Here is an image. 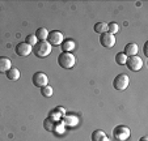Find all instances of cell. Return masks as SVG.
<instances>
[{"label":"cell","instance_id":"8fae6325","mask_svg":"<svg viewBox=\"0 0 148 141\" xmlns=\"http://www.w3.org/2000/svg\"><path fill=\"white\" fill-rule=\"evenodd\" d=\"M138 51H139V47H138V44L135 43H129L125 46V55L127 56V58H130V56H135L138 55Z\"/></svg>","mask_w":148,"mask_h":141},{"label":"cell","instance_id":"30bf717a","mask_svg":"<svg viewBox=\"0 0 148 141\" xmlns=\"http://www.w3.org/2000/svg\"><path fill=\"white\" fill-rule=\"evenodd\" d=\"M12 68V61L9 58L0 56V73H7Z\"/></svg>","mask_w":148,"mask_h":141},{"label":"cell","instance_id":"277c9868","mask_svg":"<svg viewBox=\"0 0 148 141\" xmlns=\"http://www.w3.org/2000/svg\"><path fill=\"white\" fill-rule=\"evenodd\" d=\"M129 82H130L129 76L125 75V73H121V75H118L117 77L114 78V81H113V88H114L115 90H125V89H127V86H129Z\"/></svg>","mask_w":148,"mask_h":141},{"label":"cell","instance_id":"d6986e66","mask_svg":"<svg viewBox=\"0 0 148 141\" xmlns=\"http://www.w3.org/2000/svg\"><path fill=\"white\" fill-rule=\"evenodd\" d=\"M43 127H45L46 131H49V132H53L54 127H55V123H54V120H51L50 118H47V119L43 122Z\"/></svg>","mask_w":148,"mask_h":141},{"label":"cell","instance_id":"6da1fadb","mask_svg":"<svg viewBox=\"0 0 148 141\" xmlns=\"http://www.w3.org/2000/svg\"><path fill=\"white\" fill-rule=\"evenodd\" d=\"M53 47L47 41H38L36 46H33V51L32 52L37 56V58H46V56L50 55Z\"/></svg>","mask_w":148,"mask_h":141},{"label":"cell","instance_id":"5bb4252c","mask_svg":"<svg viewBox=\"0 0 148 141\" xmlns=\"http://www.w3.org/2000/svg\"><path fill=\"white\" fill-rule=\"evenodd\" d=\"M20 75H21V73H20L18 69L12 67L8 72H7V78H8V80H11V81H17L20 78Z\"/></svg>","mask_w":148,"mask_h":141},{"label":"cell","instance_id":"484cf974","mask_svg":"<svg viewBox=\"0 0 148 141\" xmlns=\"http://www.w3.org/2000/svg\"><path fill=\"white\" fill-rule=\"evenodd\" d=\"M144 47H148V43H145V46ZM144 54L145 55H148V52H147V48H144Z\"/></svg>","mask_w":148,"mask_h":141},{"label":"cell","instance_id":"44dd1931","mask_svg":"<svg viewBox=\"0 0 148 141\" xmlns=\"http://www.w3.org/2000/svg\"><path fill=\"white\" fill-rule=\"evenodd\" d=\"M126 60H127V56H126L123 52H119L115 55V61H117V64H119V65H125Z\"/></svg>","mask_w":148,"mask_h":141},{"label":"cell","instance_id":"7a4b0ae2","mask_svg":"<svg viewBox=\"0 0 148 141\" xmlns=\"http://www.w3.org/2000/svg\"><path fill=\"white\" fill-rule=\"evenodd\" d=\"M58 64L62 68H66V69L73 68L76 64V58L71 52H62L58 56Z\"/></svg>","mask_w":148,"mask_h":141},{"label":"cell","instance_id":"d4e9b609","mask_svg":"<svg viewBox=\"0 0 148 141\" xmlns=\"http://www.w3.org/2000/svg\"><path fill=\"white\" fill-rule=\"evenodd\" d=\"M55 111H56V112H58V114H59V115H60V116H62V118H63V116H64V115H66V108L60 107V106H59V107H56V108H55Z\"/></svg>","mask_w":148,"mask_h":141},{"label":"cell","instance_id":"ffe728a7","mask_svg":"<svg viewBox=\"0 0 148 141\" xmlns=\"http://www.w3.org/2000/svg\"><path fill=\"white\" fill-rule=\"evenodd\" d=\"M118 30H119V26H118V24H115V22H110V24H108V33L110 34H117Z\"/></svg>","mask_w":148,"mask_h":141},{"label":"cell","instance_id":"ba28073f","mask_svg":"<svg viewBox=\"0 0 148 141\" xmlns=\"http://www.w3.org/2000/svg\"><path fill=\"white\" fill-rule=\"evenodd\" d=\"M115 37L113 35V34H110V33H103V34H101V37H100V43H101V46L102 47H106V48H112V47H114V44H115Z\"/></svg>","mask_w":148,"mask_h":141},{"label":"cell","instance_id":"4316f807","mask_svg":"<svg viewBox=\"0 0 148 141\" xmlns=\"http://www.w3.org/2000/svg\"><path fill=\"white\" fill-rule=\"evenodd\" d=\"M140 141H148V137H145V136H144V137L140 138Z\"/></svg>","mask_w":148,"mask_h":141},{"label":"cell","instance_id":"7402d4cb","mask_svg":"<svg viewBox=\"0 0 148 141\" xmlns=\"http://www.w3.org/2000/svg\"><path fill=\"white\" fill-rule=\"evenodd\" d=\"M37 42H38V39H37V37L34 35V34H29L28 37H26V39H25V43H28L29 46H36L37 44Z\"/></svg>","mask_w":148,"mask_h":141},{"label":"cell","instance_id":"9a60e30c","mask_svg":"<svg viewBox=\"0 0 148 141\" xmlns=\"http://www.w3.org/2000/svg\"><path fill=\"white\" fill-rule=\"evenodd\" d=\"M34 35L37 37V39H38V41H46V39H47V37H49V31H47V29H46V28H38Z\"/></svg>","mask_w":148,"mask_h":141},{"label":"cell","instance_id":"4fadbf2b","mask_svg":"<svg viewBox=\"0 0 148 141\" xmlns=\"http://www.w3.org/2000/svg\"><path fill=\"white\" fill-rule=\"evenodd\" d=\"M92 141H109V137L103 131L97 129L92 133Z\"/></svg>","mask_w":148,"mask_h":141},{"label":"cell","instance_id":"603a6c76","mask_svg":"<svg viewBox=\"0 0 148 141\" xmlns=\"http://www.w3.org/2000/svg\"><path fill=\"white\" fill-rule=\"evenodd\" d=\"M64 127H66V125L63 124L62 122L55 123V127H54V131H55V132H58V133H63V132H64Z\"/></svg>","mask_w":148,"mask_h":141},{"label":"cell","instance_id":"2e32d148","mask_svg":"<svg viewBox=\"0 0 148 141\" xmlns=\"http://www.w3.org/2000/svg\"><path fill=\"white\" fill-rule=\"evenodd\" d=\"M75 46L76 44L72 39H66V41H63V43H62L63 52H70V51H72L73 48H75Z\"/></svg>","mask_w":148,"mask_h":141},{"label":"cell","instance_id":"ac0fdd59","mask_svg":"<svg viewBox=\"0 0 148 141\" xmlns=\"http://www.w3.org/2000/svg\"><path fill=\"white\" fill-rule=\"evenodd\" d=\"M53 93H54V89L51 88V86H49V85L43 86V88L41 89V94L43 95V97H46V98H50L51 95H53Z\"/></svg>","mask_w":148,"mask_h":141},{"label":"cell","instance_id":"9c48e42d","mask_svg":"<svg viewBox=\"0 0 148 141\" xmlns=\"http://www.w3.org/2000/svg\"><path fill=\"white\" fill-rule=\"evenodd\" d=\"M32 51H33V47L29 46V44L25 43V42H21V43H18L16 46V54L18 56H21V58L29 56L32 54Z\"/></svg>","mask_w":148,"mask_h":141},{"label":"cell","instance_id":"cb8c5ba5","mask_svg":"<svg viewBox=\"0 0 148 141\" xmlns=\"http://www.w3.org/2000/svg\"><path fill=\"white\" fill-rule=\"evenodd\" d=\"M60 118H62V116L59 115V114L56 112L55 110H54V111H51V112H50V119H51V120H53V119H55V120H59V119H60Z\"/></svg>","mask_w":148,"mask_h":141},{"label":"cell","instance_id":"5b68a950","mask_svg":"<svg viewBox=\"0 0 148 141\" xmlns=\"http://www.w3.org/2000/svg\"><path fill=\"white\" fill-rule=\"evenodd\" d=\"M126 65H127V68H129L130 71L138 72L143 67V60H142V58H139L138 55L130 56V58H127V60H126Z\"/></svg>","mask_w":148,"mask_h":141},{"label":"cell","instance_id":"7c38bea8","mask_svg":"<svg viewBox=\"0 0 148 141\" xmlns=\"http://www.w3.org/2000/svg\"><path fill=\"white\" fill-rule=\"evenodd\" d=\"M62 123L64 125H70V127H73V125L79 124V118L75 115H64L62 118Z\"/></svg>","mask_w":148,"mask_h":141},{"label":"cell","instance_id":"e0dca14e","mask_svg":"<svg viewBox=\"0 0 148 141\" xmlns=\"http://www.w3.org/2000/svg\"><path fill=\"white\" fill-rule=\"evenodd\" d=\"M95 31L98 34H103L108 31V24H105V22H97L95 25Z\"/></svg>","mask_w":148,"mask_h":141},{"label":"cell","instance_id":"3957f363","mask_svg":"<svg viewBox=\"0 0 148 141\" xmlns=\"http://www.w3.org/2000/svg\"><path fill=\"white\" fill-rule=\"evenodd\" d=\"M130 135H131L130 128L129 127H125V125H118V127H115L114 129H113V136H114V138L117 141H126V140H129Z\"/></svg>","mask_w":148,"mask_h":141},{"label":"cell","instance_id":"52a82bcc","mask_svg":"<svg viewBox=\"0 0 148 141\" xmlns=\"http://www.w3.org/2000/svg\"><path fill=\"white\" fill-rule=\"evenodd\" d=\"M64 41V35L58 30H54L51 33H49V37H47V42L51 44V46H60Z\"/></svg>","mask_w":148,"mask_h":141},{"label":"cell","instance_id":"8992f818","mask_svg":"<svg viewBox=\"0 0 148 141\" xmlns=\"http://www.w3.org/2000/svg\"><path fill=\"white\" fill-rule=\"evenodd\" d=\"M32 82H33L34 86L42 89L43 86H46L49 84V78H47V76H46V73H43V72H36L33 75Z\"/></svg>","mask_w":148,"mask_h":141}]
</instances>
